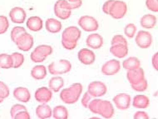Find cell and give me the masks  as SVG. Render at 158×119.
I'll return each mask as SVG.
<instances>
[{
  "label": "cell",
  "instance_id": "1",
  "mask_svg": "<svg viewBox=\"0 0 158 119\" xmlns=\"http://www.w3.org/2000/svg\"><path fill=\"white\" fill-rule=\"evenodd\" d=\"M82 85L79 83L72 84L68 88H63L60 92V98L66 104H73L78 101L82 92Z\"/></svg>",
  "mask_w": 158,
  "mask_h": 119
},
{
  "label": "cell",
  "instance_id": "2",
  "mask_svg": "<svg viewBox=\"0 0 158 119\" xmlns=\"http://www.w3.org/2000/svg\"><path fill=\"white\" fill-rule=\"evenodd\" d=\"M72 69L71 62L66 59H61L51 62L48 67L49 73L53 76L62 75L70 72Z\"/></svg>",
  "mask_w": 158,
  "mask_h": 119
},
{
  "label": "cell",
  "instance_id": "3",
  "mask_svg": "<svg viewBox=\"0 0 158 119\" xmlns=\"http://www.w3.org/2000/svg\"><path fill=\"white\" fill-rule=\"evenodd\" d=\"M127 13V5L124 1L114 0L110 7L108 15L114 19H121L125 17Z\"/></svg>",
  "mask_w": 158,
  "mask_h": 119
},
{
  "label": "cell",
  "instance_id": "4",
  "mask_svg": "<svg viewBox=\"0 0 158 119\" xmlns=\"http://www.w3.org/2000/svg\"><path fill=\"white\" fill-rule=\"evenodd\" d=\"M79 27L86 32H94L99 28L98 20L93 16L84 15L78 19Z\"/></svg>",
  "mask_w": 158,
  "mask_h": 119
},
{
  "label": "cell",
  "instance_id": "5",
  "mask_svg": "<svg viewBox=\"0 0 158 119\" xmlns=\"http://www.w3.org/2000/svg\"><path fill=\"white\" fill-rule=\"evenodd\" d=\"M115 110L110 101L100 100L97 108V114L101 115L103 118H112L114 116Z\"/></svg>",
  "mask_w": 158,
  "mask_h": 119
},
{
  "label": "cell",
  "instance_id": "6",
  "mask_svg": "<svg viewBox=\"0 0 158 119\" xmlns=\"http://www.w3.org/2000/svg\"><path fill=\"white\" fill-rule=\"evenodd\" d=\"M33 37L28 32H25L22 35L19 36L18 39L15 42V44L18 47V49L23 52L29 51L33 46Z\"/></svg>",
  "mask_w": 158,
  "mask_h": 119
},
{
  "label": "cell",
  "instance_id": "7",
  "mask_svg": "<svg viewBox=\"0 0 158 119\" xmlns=\"http://www.w3.org/2000/svg\"><path fill=\"white\" fill-rule=\"evenodd\" d=\"M87 92L93 97H102L107 92L106 84L100 81H94L89 83L87 87Z\"/></svg>",
  "mask_w": 158,
  "mask_h": 119
},
{
  "label": "cell",
  "instance_id": "8",
  "mask_svg": "<svg viewBox=\"0 0 158 119\" xmlns=\"http://www.w3.org/2000/svg\"><path fill=\"white\" fill-rule=\"evenodd\" d=\"M135 41L136 45L141 49H148L152 44V36L149 32L141 30L136 35Z\"/></svg>",
  "mask_w": 158,
  "mask_h": 119
},
{
  "label": "cell",
  "instance_id": "9",
  "mask_svg": "<svg viewBox=\"0 0 158 119\" xmlns=\"http://www.w3.org/2000/svg\"><path fill=\"white\" fill-rule=\"evenodd\" d=\"M82 32L81 30L76 26H70L67 28L62 33V40L77 43L79 38H81Z\"/></svg>",
  "mask_w": 158,
  "mask_h": 119
},
{
  "label": "cell",
  "instance_id": "10",
  "mask_svg": "<svg viewBox=\"0 0 158 119\" xmlns=\"http://www.w3.org/2000/svg\"><path fill=\"white\" fill-rule=\"evenodd\" d=\"M121 69V62L117 59H111L107 61L102 67V73L106 76H112L117 74Z\"/></svg>",
  "mask_w": 158,
  "mask_h": 119
},
{
  "label": "cell",
  "instance_id": "11",
  "mask_svg": "<svg viewBox=\"0 0 158 119\" xmlns=\"http://www.w3.org/2000/svg\"><path fill=\"white\" fill-rule=\"evenodd\" d=\"M113 103L119 110H127L131 106V96L127 93H119L113 97Z\"/></svg>",
  "mask_w": 158,
  "mask_h": 119
},
{
  "label": "cell",
  "instance_id": "12",
  "mask_svg": "<svg viewBox=\"0 0 158 119\" xmlns=\"http://www.w3.org/2000/svg\"><path fill=\"white\" fill-rule=\"evenodd\" d=\"M34 97L37 102L40 103H48L52 100V91L49 87H42L36 90Z\"/></svg>",
  "mask_w": 158,
  "mask_h": 119
},
{
  "label": "cell",
  "instance_id": "13",
  "mask_svg": "<svg viewBox=\"0 0 158 119\" xmlns=\"http://www.w3.org/2000/svg\"><path fill=\"white\" fill-rule=\"evenodd\" d=\"M77 57L80 62L84 65H91L94 63L96 55L93 50L88 49H82L77 53Z\"/></svg>",
  "mask_w": 158,
  "mask_h": 119
},
{
  "label": "cell",
  "instance_id": "14",
  "mask_svg": "<svg viewBox=\"0 0 158 119\" xmlns=\"http://www.w3.org/2000/svg\"><path fill=\"white\" fill-rule=\"evenodd\" d=\"M26 12L23 8L20 7H15L12 8L9 12V18L11 21L15 23H23L26 20Z\"/></svg>",
  "mask_w": 158,
  "mask_h": 119
},
{
  "label": "cell",
  "instance_id": "15",
  "mask_svg": "<svg viewBox=\"0 0 158 119\" xmlns=\"http://www.w3.org/2000/svg\"><path fill=\"white\" fill-rule=\"evenodd\" d=\"M127 79L130 84H136L145 79L144 70L141 67L133 70H127Z\"/></svg>",
  "mask_w": 158,
  "mask_h": 119
},
{
  "label": "cell",
  "instance_id": "16",
  "mask_svg": "<svg viewBox=\"0 0 158 119\" xmlns=\"http://www.w3.org/2000/svg\"><path fill=\"white\" fill-rule=\"evenodd\" d=\"M86 44L93 49H100L103 45V38L98 33H92L86 38Z\"/></svg>",
  "mask_w": 158,
  "mask_h": 119
},
{
  "label": "cell",
  "instance_id": "17",
  "mask_svg": "<svg viewBox=\"0 0 158 119\" xmlns=\"http://www.w3.org/2000/svg\"><path fill=\"white\" fill-rule=\"evenodd\" d=\"M14 97L21 103H27L31 99V93L27 87H18L14 90Z\"/></svg>",
  "mask_w": 158,
  "mask_h": 119
},
{
  "label": "cell",
  "instance_id": "18",
  "mask_svg": "<svg viewBox=\"0 0 158 119\" xmlns=\"http://www.w3.org/2000/svg\"><path fill=\"white\" fill-rule=\"evenodd\" d=\"M110 53L118 58H123L128 54V45L127 44H114L110 48Z\"/></svg>",
  "mask_w": 158,
  "mask_h": 119
},
{
  "label": "cell",
  "instance_id": "19",
  "mask_svg": "<svg viewBox=\"0 0 158 119\" xmlns=\"http://www.w3.org/2000/svg\"><path fill=\"white\" fill-rule=\"evenodd\" d=\"M36 115L38 118L46 119L50 118L52 117V110L50 106L47 103H41L36 108Z\"/></svg>",
  "mask_w": 158,
  "mask_h": 119
},
{
  "label": "cell",
  "instance_id": "20",
  "mask_svg": "<svg viewBox=\"0 0 158 119\" xmlns=\"http://www.w3.org/2000/svg\"><path fill=\"white\" fill-rule=\"evenodd\" d=\"M27 28L33 32H38L43 28V20L40 17L33 16L27 19V21L26 23Z\"/></svg>",
  "mask_w": 158,
  "mask_h": 119
},
{
  "label": "cell",
  "instance_id": "21",
  "mask_svg": "<svg viewBox=\"0 0 158 119\" xmlns=\"http://www.w3.org/2000/svg\"><path fill=\"white\" fill-rule=\"evenodd\" d=\"M150 105V99L146 95L138 94L134 97L132 100V106L136 108H147Z\"/></svg>",
  "mask_w": 158,
  "mask_h": 119
},
{
  "label": "cell",
  "instance_id": "22",
  "mask_svg": "<svg viewBox=\"0 0 158 119\" xmlns=\"http://www.w3.org/2000/svg\"><path fill=\"white\" fill-rule=\"evenodd\" d=\"M156 22H157V19L155 15L145 14L140 19V24L144 28L150 29V28H153L155 27L156 24Z\"/></svg>",
  "mask_w": 158,
  "mask_h": 119
},
{
  "label": "cell",
  "instance_id": "23",
  "mask_svg": "<svg viewBox=\"0 0 158 119\" xmlns=\"http://www.w3.org/2000/svg\"><path fill=\"white\" fill-rule=\"evenodd\" d=\"M62 27H63L62 23L57 20V19H52V18L47 19L46 23H45L46 30L48 32H51V33H57V32H59L61 29H62Z\"/></svg>",
  "mask_w": 158,
  "mask_h": 119
},
{
  "label": "cell",
  "instance_id": "24",
  "mask_svg": "<svg viewBox=\"0 0 158 119\" xmlns=\"http://www.w3.org/2000/svg\"><path fill=\"white\" fill-rule=\"evenodd\" d=\"M64 86V80L59 75L52 77L48 82V87L52 92H58Z\"/></svg>",
  "mask_w": 158,
  "mask_h": 119
},
{
  "label": "cell",
  "instance_id": "25",
  "mask_svg": "<svg viewBox=\"0 0 158 119\" xmlns=\"http://www.w3.org/2000/svg\"><path fill=\"white\" fill-rule=\"evenodd\" d=\"M47 73L48 71L44 65H37L31 70V76L35 80H43L46 78Z\"/></svg>",
  "mask_w": 158,
  "mask_h": 119
},
{
  "label": "cell",
  "instance_id": "26",
  "mask_svg": "<svg viewBox=\"0 0 158 119\" xmlns=\"http://www.w3.org/2000/svg\"><path fill=\"white\" fill-rule=\"evenodd\" d=\"M141 67V61L136 57H130L123 62V68L126 70H133Z\"/></svg>",
  "mask_w": 158,
  "mask_h": 119
},
{
  "label": "cell",
  "instance_id": "27",
  "mask_svg": "<svg viewBox=\"0 0 158 119\" xmlns=\"http://www.w3.org/2000/svg\"><path fill=\"white\" fill-rule=\"evenodd\" d=\"M57 5L59 6L60 8L67 9V10H73V9H77V8H80L82 4V1H77V2H69L68 0H58L56 2Z\"/></svg>",
  "mask_w": 158,
  "mask_h": 119
},
{
  "label": "cell",
  "instance_id": "28",
  "mask_svg": "<svg viewBox=\"0 0 158 119\" xmlns=\"http://www.w3.org/2000/svg\"><path fill=\"white\" fill-rule=\"evenodd\" d=\"M52 117L55 119H67L68 117V109L64 106H56L52 110Z\"/></svg>",
  "mask_w": 158,
  "mask_h": 119
},
{
  "label": "cell",
  "instance_id": "29",
  "mask_svg": "<svg viewBox=\"0 0 158 119\" xmlns=\"http://www.w3.org/2000/svg\"><path fill=\"white\" fill-rule=\"evenodd\" d=\"M0 68L4 69L13 68V59L11 55L7 53L0 54Z\"/></svg>",
  "mask_w": 158,
  "mask_h": 119
},
{
  "label": "cell",
  "instance_id": "30",
  "mask_svg": "<svg viewBox=\"0 0 158 119\" xmlns=\"http://www.w3.org/2000/svg\"><path fill=\"white\" fill-rule=\"evenodd\" d=\"M54 14L58 19H63V20H66V19H68V18H70V16H71L72 14V11L67 10V9L60 8L59 6L57 5V3H55Z\"/></svg>",
  "mask_w": 158,
  "mask_h": 119
},
{
  "label": "cell",
  "instance_id": "31",
  "mask_svg": "<svg viewBox=\"0 0 158 119\" xmlns=\"http://www.w3.org/2000/svg\"><path fill=\"white\" fill-rule=\"evenodd\" d=\"M31 60L34 62H42L45 61L47 58V56H45L43 53H42L39 49L36 47L34 50H33L30 54Z\"/></svg>",
  "mask_w": 158,
  "mask_h": 119
},
{
  "label": "cell",
  "instance_id": "32",
  "mask_svg": "<svg viewBox=\"0 0 158 119\" xmlns=\"http://www.w3.org/2000/svg\"><path fill=\"white\" fill-rule=\"evenodd\" d=\"M13 59V68H18L21 67L24 62V56L20 53H14L11 54Z\"/></svg>",
  "mask_w": 158,
  "mask_h": 119
},
{
  "label": "cell",
  "instance_id": "33",
  "mask_svg": "<svg viewBox=\"0 0 158 119\" xmlns=\"http://www.w3.org/2000/svg\"><path fill=\"white\" fill-rule=\"evenodd\" d=\"M27 32L25 28L23 27H19V26H17V27H14L13 29L11 30V33H10V37H11L12 41L15 43L16 40L18 39L19 36H21L23 33V32Z\"/></svg>",
  "mask_w": 158,
  "mask_h": 119
},
{
  "label": "cell",
  "instance_id": "34",
  "mask_svg": "<svg viewBox=\"0 0 158 119\" xmlns=\"http://www.w3.org/2000/svg\"><path fill=\"white\" fill-rule=\"evenodd\" d=\"M131 88L136 92H145L148 87V83L146 79L136 84H131Z\"/></svg>",
  "mask_w": 158,
  "mask_h": 119
},
{
  "label": "cell",
  "instance_id": "35",
  "mask_svg": "<svg viewBox=\"0 0 158 119\" xmlns=\"http://www.w3.org/2000/svg\"><path fill=\"white\" fill-rule=\"evenodd\" d=\"M136 32V26L133 23H129L124 28V33L125 35L129 38H134Z\"/></svg>",
  "mask_w": 158,
  "mask_h": 119
},
{
  "label": "cell",
  "instance_id": "36",
  "mask_svg": "<svg viewBox=\"0 0 158 119\" xmlns=\"http://www.w3.org/2000/svg\"><path fill=\"white\" fill-rule=\"evenodd\" d=\"M8 27H9V23L8 18L3 15H0V34L5 33Z\"/></svg>",
  "mask_w": 158,
  "mask_h": 119
},
{
  "label": "cell",
  "instance_id": "37",
  "mask_svg": "<svg viewBox=\"0 0 158 119\" xmlns=\"http://www.w3.org/2000/svg\"><path fill=\"white\" fill-rule=\"evenodd\" d=\"M9 93H10V91H9V87L8 85L5 83L0 81V98L5 99L9 96Z\"/></svg>",
  "mask_w": 158,
  "mask_h": 119
},
{
  "label": "cell",
  "instance_id": "38",
  "mask_svg": "<svg viewBox=\"0 0 158 119\" xmlns=\"http://www.w3.org/2000/svg\"><path fill=\"white\" fill-rule=\"evenodd\" d=\"M111 43H112V45H114V44H120V43H123V44H127V45H128V43H127V38H126L123 35H121V34L115 35L114 37L112 38Z\"/></svg>",
  "mask_w": 158,
  "mask_h": 119
},
{
  "label": "cell",
  "instance_id": "39",
  "mask_svg": "<svg viewBox=\"0 0 158 119\" xmlns=\"http://www.w3.org/2000/svg\"><path fill=\"white\" fill-rule=\"evenodd\" d=\"M146 6L152 12H158V0H146Z\"/></svg>",
  "mask_w": 158,
  "mask_h": 119
},
{
  "label": "cell",
  "instance_id": "40",
  "mask_svg": "<svg viewBox=\"0 0 158 119\" xmlns=\"http://www.w3.org/2000/svg\"><path fill=\"white\" fill-rule=\"evenodd\" d=\"M22 110H27V108L22 104H14L10 109V115H11L12 118H14L15 115Z\"/></svg>",
  "mask_w": 158,
  "mask_h": 119
},
{
  "label": "cell",
  "instance_id": "41",
  "mask_svg": "<svg viewBox=\"0 0 158 119\" xmlns=\"http://www.w3.org/2000/svg\"><path fill=\"white\" fill-rule=\"evenodd\" d=\"M37 48H38L45 56H47V57H48L49 55H51V54L52 53V48L50 46V45L41 44V45H38Z\"/></svg>",
  "mask_w": 158,
  "mask_h": 119
},
{
  "label": "cell",
  "instance_id": "42",
  "mask_svg": "<svg viewBox=\"0 0 158 119\" xmlns=\"http://www.w3.org/2000/svg\"><path fill=\"white\" fill-rule=\"evenodd\" d=\"M101 99L99 98H96V99H93V100H91L88 103V106H87V108L90 110L93 114H97V108H98V103Z\"/></svg>",
  "mask_w": 158,
  "mask_h": 119
},
{
  "label": "cell",
  "instance_id": "43",
  "mask_svg": "<svg viewBox=\"0 0 158 119\" xmlns=\"http://www.w3.org/2000/svg\"><path fill=\"white\" fill-rule=\"evenodd\" d=\"M91 98H92V96L89 94V92H86L83 94L82 97V100H81V103H82V105L83 106V108H87V106H88V103L91 101Z\"/></svg>",
  "mask_w": 158,
  "mask_h": 119
},
{
  "label": "cell",
  "instance_id": "44",
  "mask_svg": "<svg viewBox=\"0 0 158 119\" xmlns=\"http://www.w3.org/2000/svg\"><path fill=\"white\" fill-rule=\"evenodd\" d=\"M61 43H62L63 48L65 49H68V50H73L77 45V43H73V42H68V41L65 40H62Z\"/></svg>",
  "mask_w": 158,
  "mask_h": 119
},
{
  "label": "cell",
  "instance_id": "45",
  "mask_svg": "<svg viewBox=\"0 0 158 119\" xmlns=\"http://www.w3.org/2000/svg\"><path fill=\"white\" fill-rule=\"evenodd\" d=\"M15 119H29L30 118V114L27 110H22L19 112L14 117Z\"/></svg>",
  "mask_w": 158,
  "mask_h": 119
},
{
  "label": "cell",
  "instance_id": "46",
  "mask_svg": "<svg viewBox=\"0 0 158 119\" xmlns=\"http://www.w3.org/2000/svg\"><path fill=\"white\" fill-rule=\"evenodd\" d=\"M134 119H148L149 118V115L147 113L144 111H138L136 112L135 114L133 115Z\"/></svg>",
  "mask_w": 158,
  "mask_h": 119
},
{
  "label": "cell",
  "instance_id": "47",
  "mask_svg": "<svg viewBox=\"0 0 158 119\" xmlns=\"http://www.w3.org/2000/svg\"><path fill=\"white\" fill-rule=\"evenodd\" d=\"M114 0H108V1H106L105 2L102 6V11H103L104 14H109V9H110V7L112 5V2H113Z\"/></svg>",
  "mask_w": 158,
  "mask_h": 119
},
{
  "label": "cell",
  "instance_id": "48",
  "mask_svg": "<svg viewBox=\"0 0 158 119\" xmlns=\"http://www.w3.org/2000/svg\"><path fill=\"white\" fill-rule=\"evenodd\" d=\"M152 63L154 69L156 71L158 70V53H156L152 57Z\"/></svg>",
  "mask_w": 158,
  "mask_h": 119
},
{
  "label": "cell",
  "instance_id": "49",
  "mask_svg": "<svg viewBox=\"0 0 158 119\" xmlns=\"http://www.w3.org/2000/svg\"><path fill=\"white\" fill-rule=\"evenodd\" d=\"M69 2H77V1H80V0H68Z\"/></svg>",
  "mask_w": 158,
  "mask_h": 119
},
{
  "label": "cell",
  "instance_id": "50",
  "mask_svg": "<svg viewBox=\"0 0 158 119\" xmlns=\"http://www.w3.org/2000/svg\"><path fill=\"white\" fill-rule=\"evenodd\" d=\"M3 99H2V98H0V103H3Z\"/></svg>",
  "mask_w": 158,
  "mask_h": 119
}]
</instances>
